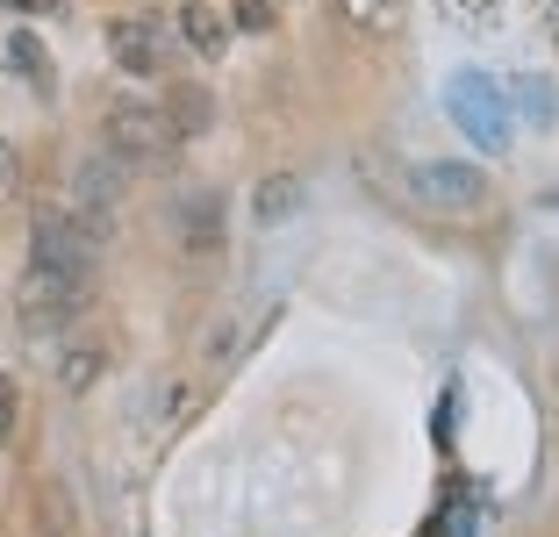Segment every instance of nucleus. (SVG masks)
<instances>
[{"instance_id": "obj_22", "label": "nucleus", "mask_w": 559, "mask_h": 537, "mask_svg": "<svg viewBox=\"0 0 559 537\" xmlns=\"http://www.w3.org/2000/svg\"><path fill=\"white\" fill-rule=\"evenodd\" d=\"M545 29H552V44H559V0H545Z\"/></svg>"}, {"instance_id": "obj_2", "label": "nucleus", "mask_w": 559, "mask_h": 537, "mask_svg": "<svg viewBox=\"0 0 559 537\" xmlns=\"http://www.w3.org/2000/svg\"><path fill=\"white\" fill-rule=\"evenodd\" d=\"M187 136L165 122L158 100H116V108L100 115V151H116L130 172H158V165L180 158Z\"/></svg>"}, {"instance_id": "obj_10", "label": "nucleus", "mask_w": 559, "mask_h": 537, "mask_svg": "<svg viewBox=\"0 0 559 537\" xmlns=\"http://www.w3.org/2000/svg\"><path fill=\"white\" fill-rule=\"evenodd\" d=\"M301 201H309V187H301L295 172H265L259 187H251V223L259 229H280V223H295Z\"/></svg>"}, {"instance_id": "obj_11", "label": "nucleus", "mask_w": 559, "mask_h": 537, "mask_svg": "<svg viewBox=\"0 0 559 537\" xmlns=\"http://www.w3.org/2000/svg\"><path fill=\"white\" fill-rule=\"evenodd\" d=\"M158 108H165V122H173L180 136H201L215 122V94H209V86H194V80H173Z\"/></svg>"}, {"instance_id": "obj_3", "label": "nucleus", "mask_w": 559, "mask_h": 537, "mask_svg": "<svg viewBox=\"0 0 559 537\" xmlns=\"http://www.w3.org/2000/svg\"><path fill=\"white\" fill-rule=\"evenodd\" d=\"M116 237V215H86V208H50L29 223V259L50 265H80V273H100V251Z\"/></svg>"}, {"instance_id": "obj_21", "label": "nucleus", "mask_w": 559, "mask_h": 537, "mask_svg": "<svg viewBox=\"0 0 559 537\" xmlns=\"http://www.w3.org/2000/svg\"><path fill=\"white\" fill-rule=\"evenodd\" d=\"M0 8H8V15H50L58 0H0Z\"/></svg>"}, {"instance_id": "obj_5", "label": "nucleus", "mask_w": 559, "mask_h": 537, "mask_svg": "<svg viewBox=\"0 0 559 537\" xmlns=\"http://www.w3.org/2000/svg\"><path fill=\"white\" fill-rule=\"evenodd\" d=\"M409 194L424 201V208L460 215V208H480V201H488V172H474V165H460V158H430V165L409 172Z\"/></svg>"}, {"instance_id": "obj_19", "label": "nucleus", "mask_w": 559, "mask_h": 537, "mask_svg": "<svg viewBox=\"0 0 559 537\" xmlns=\"http://www.w3.org/2000/svg\"><path fill=\"white\" fill-rule=\"evenodd\" d=\"M15 423H22V387H15V373H0V452H8Z\"/></svg>"}, {"instance_id": "obj_12", "label": "nucleus", "mask_w": 559, "mask_h": 537, "mask_svg": "<svg viewBox=\"0 0 559 537\" xmlns=\"http://www.w3.org/2000/svg\"><path fill=\"white\" fill-rule=\"evenodd\" d=\"M100 373H108V344H100V337L66 344V358H58V387H66L72 402H80V394H94Z\"/></svg>"}, {"instance_id": "obj_8", "label": "nucleus", "mask_w": 559, "mask_h": 537, "mask_svg": "<svg viewBox=\"0 0 559 537\" xmlns=\"http://www.w3.org/2000/svg\"><path fill=\"white\" fill-rule=\"evenodd\" d=\"M173 29H180V44H187V58H201V65H215L223 50H230V15L215 8V0H180V15H173Z\"/></svg>"}, {"instance_id": "obj_9", "label": "nucleus", "mask_w": 559, "mask_h": 537, "mask_svg": "<svg viewBox=\"0 0 559 537\" xmlns=\"http://www.w3.org/2000/svg\"><path fill=\"white\" fill-rule=\"evenodd\" d=\"M173 229H180V251H223V194H187L173 208Z\"/></svg>"}, {"instance_id": "obj_13", "label": "nucleus", "mask_w": 559, "mask_h": 537, "mask_svg": "<svg viewBox=\"0 0 559 537\" xmlns=\"http://www.w3.org/2000/svg\"><path fill=\"white\" fill-rule=\"evenodd\" d=\"M0 65L15 72V80H29L36 94L50 86V58H44V44H36L29 29H8V44H0Z\"/></svg>"}, {"instance_id": "obj_6", "label": "nucleus", "mask_w": 559, "mask_h": 537, "mask_svg": "<svg viewBox=\"0 0 559 537\" xmlns=\"http://www.w3.org/2000/svg\"><path fill=\"white\" fill-rule=\"evenodd\" d=\"M452 115H460V130L488 151H510V115H502V94L488 80H460L452 86Z\"/></svg>"}, {"instance_id": "obj_18", "label": "nucleus", "mask_w": 559, "mask_h": 537, "mask_svg": "<svg viewBox=\"0 0 559 537\" xmlns=\"http://www.w3.org/2000/svg\"><path fill=\"white\" fill-rule=\"evenodd\" d=\"M223 15H230V29H245V36H265L273 29V0H230V8H223Z\"/></svg>"}, {"instance_id": "obj_16", "label": "nucleus", "mask_w": 559, "mask_h": 537, "mask_svg": "<svg viewBox=\"0 0 559 537\" xmlns=\"http://www.w3.org/2000/svg\"><path fill=\"white\" fill-rule=\"evenodd\" d=\"M36 523H44V537H72V530H80V523H72V494L36 488Z\"/></svg>"}, {"instance_id": "obj_1", "label": "nucleus", "mask_w": 559, "mask_h": 537, "mask_svg": "<svg viewBox=\"0 0 559 537\" xmlns=\"http://www.w3.org/2000/svg\"><path fill=\"white\" fill-rule=\"evenodd\" d=\"M94 309V273L80 265H50V259H29L15 279V315L29 330H66Z\"/></svg>"}, {"instance_id": "obj_14", "label": "nucleus", "mask_w": 559, "mask_h": 537, "mask_svg": "<svg viewBox=\"0 0 559 537\" xmlns=\"http://www.w3.org/2000/svg\"><path fill=\"white\" fill-rule=\"evenodd\" d=\"M438 15L452 22V29H466V36H488L495 22L510 15V0H438Z\"/></svg>"}, {"instance_id": "obj_17", "label": "nucleus", "mask_w": 559, "mask_h": 537, "mask_svg": "<svg viewBox=\"0 0 559 537\" xmlns=\"http://www.w3.org/2000/svg\"><path fill=\"white\" fill-rule=\"evenodd\" d=\"M516 100H524V122H538V130H552L559 122V94L538 80H516Z\"/></svg>"}, {"instance_id": "obj_15", "label": "nucleus", "mask_w": 559, "mask_h": 537, "mask_svg": "<svg viewBox=\"0 0 559 537\" xmlns=\"http://www.w3.org/2000/svg\"><path fill=\"white\" fill-rule=\"evenodd\" d=\"M402 8H409V0H337V15H345L352 29H395Z\"/></svg>"}, {"instance_id": "obj_20", "label": "nucleus", "mask_w": 559, "mask_h": 537, "mask_svg": "<svg viewBox=\"0 0 559 537\" xmlns=\"http://www.w3.org/2000/svg\"><path fill=\"white\" fill-rule=\"evenodd\" d=\"M22 194V151L0 136V201H15Z\"/></svg>"}, {"instance_id": "obj_4", "label": "nucleus", "mask_w": 559, "mask_h": 537, "mask_svg": "<svg viewBox=\"0 0 559 537\" xmlns=\"http://www.w3.org/2000/svg\"><path fill=\"white\" fill-rule=\"evenodd\" d=\"M108 58H116L130 80H158V72H173V58H180V29L158 15H116L108 22Z\"/></svg>"}, {"instance_id": "obj_7", "label": "nucleus", "mask_w": 559, "mask_h": 537, "mask_svg": "<svg viewBox=\"0 0 559 537\" xmlns=\"http://www.w3.org/2000/svg\"><path fill=\"white\" fill-rule=\"evenodd\" d=\"M122 194H130V165L116 158V151H100V158H86L80 172H72V201L66 208H86V215H116Z\"/></svg>"}]
</instances>
